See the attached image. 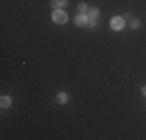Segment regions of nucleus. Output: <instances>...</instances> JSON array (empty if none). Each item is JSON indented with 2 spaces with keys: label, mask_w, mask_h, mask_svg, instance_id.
I'll return each instance as SVG.
<instances>
[{
  "label": "nucleus",
  "mask_w": 146,
  "mask_h": 140,
  "mask_svg": "<svg viewBox=\"0 0 146 140\" xmlns=\"http://www.w3.org/2000/svg\"><path fill=\"white\" fill-rule=\"evenodd\" d=\"M51 19H53L54 23L62 25V23H67L68 17H67V13L65 11H62V9H54L53 14H51Z\"/></svg>",
  "instance_id": "obj_1"
},
{
  "label": "nucleus",
  "mask_w": 146,
  "mask_h": 140,
  "mask_svg": "<svg viewBox=\"0 0 146 140\" xmlns=\"http://www.w3.org/2000/svg\"><path fill=\"white\" fill-rule=\"evenodd\" d=\"M110 28L115 30V31L123 30V28H124V17H121V16L112 17V20H110Z\"/></svg>",
  "instance_id": "obj_2"
},
{
  "label": "nucleus",
  "mask_w": 146,
  "mask_h": 140,
  "mask_svg": "<svg viewBox=\"0 0 146 140\" xmlns=\"http://www.w3.org/2000/svg\"><path fill=\"white\" fill-rule=\"evenodd\" d=\"M73 22H75L76 27H84V25H89V16L87 14H78V16L73 19Z\"/></svg>",
  "instance_id": "obj_3"
},
{
  "label": "nucleus",
  "mask_w": 146,
  "mask_h": 140,
  "mask_svg": "<svg viewBox=\"0 0 146 140\" xmlns=\"http://www.w3.org/2000/svg\"><path fill=\"white\" fill-rule=\"evenodd\" d=\"M11 97H8V95H3L2 98H0V106L3 107V109H6V107H9L11 106Z\"/></svg>",
  "instance_id": "obj_4"
},
{
  "label": "nucleus",
  "mask_w": 146,
  "mask_h": 140,
  "mask_svg": "<svg viewBox=\"0 0 146 140\" xmlns=\"http://www.w3.org/2000/svg\"><path fill=\"white\" fill-rule=\"evenodd\" d=\"M67 5V0H51V6L54 9H62Z\"/></svg>",
  "instance_id": "obj_5"
},
{
  "label": "nucleus",
  "mask_w": 146,
  "mask_h": 140,
  "mask_svg": "<svg viewBox=\"0 0 146 140\" xmlns=\"http://www.w3.org/2000/svg\"><path fill=\"white\" fill-rule=\"evenodd\" d=\"M87 16H89V19H98L100 17V9L98 8H90L87 11Z\"/></svg>",
  "instance_id": "obj_6"
},
{
  "label": "nucleus",
  "mask_w": 146,
  "mask_h": 140,
  "mask_svg": "<svg viewBox=\"0 0 146 140\" xmlns=\"http://www.w3.org/2000/svg\"><path fill=\"white\" fill-rule=\"evenodd\" d=\"M56 98H58V101H59L61 104H65V103L68 101V93H67V92H59Z\"/></svg>",
  "instance_id": "obj_7"
},
{
  "label": "nucleus",
  "mask_w": 146,
  "mask_h": 140,
  "mask_svg": "<svg viewBox=\"0 0 146 140\" xmlns=\"http://www.w3.org/2000/svg\"><path fill=\"white\" fill-rule=\"evenodd\" d=\"M141 27V22L138 19H132V22H131V28L132 30H138V28Z\"/></svg>",
  "instance_id": "obj_8"
},
{
  "label": "nucleus",
  "mask_w": 146,
  "mask_h": 140,
  "mask_svg": "<svg viewBox=\"0 0 146 140\" xmlns=\"http://www.w3.org/2000/svg\"><path fill=\"white\" fill-rule=\"evenodd\" d=\"M78 11H79V13H82V14H86V13L89 11L87 5H86V3H79V5H78Z\"/></svg>",
  "instance_id": "obj_9"
},
{
  "label": "nucleus",
  "mask_w": 146,
  "mask_h": 140,
  "mask_svg": "<svg viewBox=\"0 0 146 140\" xmlns=\"http://www.w3.org/2000/svg\"><path fill=\"white\" fill-rule=\"evenodd\" d=\"M89 27H96V19H89Z\"/></svg>",
  "instance_id": "obj_10"
},
{
  "label": "nucleus",
  "mask_w": 146,
  "mask_h": 140,
  "mask_svg": "<svg viewBox=\"0 0 146 140\" xmlns=\"http://www.w3.org/2000/svg\"><path fill=\"white\" fill-rule=\"evenodd\" d=\"M141 93H143V95L146 97V86H143V87H141Z\"/></svg>",
  "instance_id": "obj_11"
}]
</instances>
